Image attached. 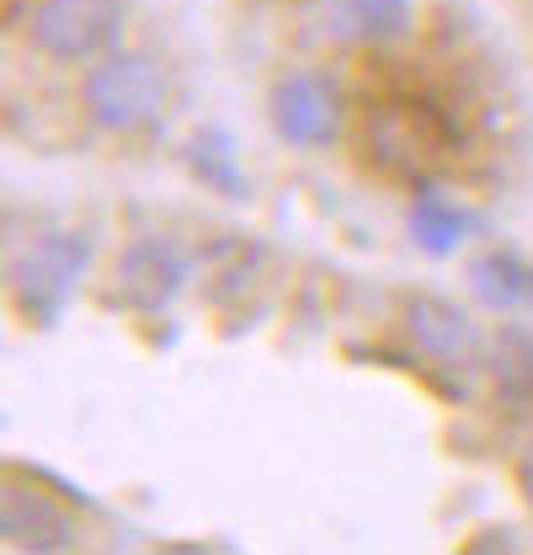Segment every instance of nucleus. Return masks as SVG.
Returning <instances> with one entry per match:
<instances>
[{
  "mask_svg": "<svg viewBox=\"0 0 533 555\" xmlns=\"http://www.w3.org/2000/svg\"><path fill=\"white\" fill-rule=\"evenodd\" d=\"M166 75L155 60L144 54H107L102 65L91 69L86 80V113L113 129V134H129V129H150L160 113H166Z\"/></svg>",
  "mask_w": 533,
  "mask_h": 555,
  "instance_id": "obj_2",
  "label": "nucleus"
},
{
  "mask_svg": "<svg viewBox=\"0 0 533 555\" xmlns=\"http://www.w3.org/2000/svg\"><path fill=\"white\" fill-rule=\"evenodd\" d=\"M443 144H448L443 118L421 102H385L363 124V155L400 182H421L443 160Z\"/></svg>",
  "mask_w": 533,
  "mask_h": 555,
  "instance_id": "obj_1",
  "label": "nucleus"
},
{
  "mask_svg": "<svg viewBox=\"0 0 533 555\" xmlns=\"http://www.w3.org/2000/svg\"><path fill=\"white\" fill-rule=\"evenodd\" d=\"M5 545H16V551H69L75 518L32 486H5Z\"/></svg>",
  "mask_w": 533,
  "mask_h": 555,
  "instance_id": "obj_8",
  "label": "nucleus"
},
{
  "mask_svg": "<svg viewBox=\"0 0 533 555\" xmlns=\"http://www.w3.org/2000/svg\"><path fill=\"white\" fill-rule=\"evenodd\" d=\"M405 16H411L405 0H341L336 5V33L363 38V43H385L405 27Z\"/></svg>",
  "mask_w": 533,
  "mask_h": 555,
  "instance_id": "obj_11",
  "label": "nucleus"
},
{
  "mask_svg": "<svg viewBox=\"0 0 533 555\" xmlns=\"http://www.w3.org/2000/svg\"><path fill=\"white\" fill-rule=\"evenodd\" d=\"M491 379L502 401L533 412V332H502V343L491 352Z\"/></svg>",
  "mask_w": 533,
  "mask_h": 555,
  "instance_id": "obj_10",
  "label": "nucleus"
},
{
  "mask_svg": "<svg viewBox=\"0 0 533 555\" xmlns=\"http://www.w3.org/2000/svg\"><path fill=\"white\" fill-rule=\"evenodd\" d=\"M86 262H91V246L69 230H54V235H38L16 268H11V288H16V305L32 315V321H54L69 305V294L80 288L86 278Z\"/></svg>",
  "mask_w": 533,
  "mask_h": 555,
  "instance_id": "obj_3",
  "label": "nucleus"
},
{
  "mask_svg": "<svg viewBox=\"0 0 533 555\" xmlns=\"http://www.w3.org/2000/svg\"><path fill=\"white\" fill-rule=\"evenodd\" d=\"M187 160H193V171H198L208 188H219V193H230V198H240V193H246L240 166L230 160V144H224L219 129H203V134L187 144Z\"/></svg>",
  "mask_w": 533,
  "mask_h": 555,
  "instance_id": "obj_13",
  "label": "nucleus"
},
{
  "mask_svg": "<svg viewBox=\"0 0 533 555\" xmlns=\"http://www.w3.org/2000/svg\"><path fill=\"white\" fill-rule=\"evenodd\" d=\"M341 118H347L341 91H336L326 75H288V80H277V91H272V124H277V134L288 139L294 150L336 144Z\"/></svg>",
  "mask_w": 533,
  "mask_h": 555,
  "instance_id": "obj_5",
  "label": "nucleus"
},
{
  "mask_svg": "<svg viewBox=\"0 0 533 555\" xmlns=\"http://www.w3.org/2000/svg\"><path fill=\"white\" fill-rule=\"evenodd\" d=\"M405 337H411V347H416L421 358H432L443 374L469 369V363L485 358L480 332L469 326L465 310H454L448 299H411V305H405Z\"/></svg>",
  "mask_w": 533,
  "mask_h": 555,
  "instance_id": "obj_6",
  "label": "nucleus"
},
{
  "mask_svg": "<svg viewBox=\"0 0 533 555\" xmlns=\"http://www.w3.org/2000/svg\"><path fill=\"white\" fill-rule=\"evenodd\" d=\"M474 230H480V219L465 214V208L443 204V198H421V204L411 208V241H416L421 251H432V257L459 251Z\"/></svg>",
  "mask_w": 533,
  "mask_h": 555,
  "instance_id": "obj_9",
  "label": "nucleus"
},
{
  "mask_svg": "<svg viewBox=\"0 0 533 555\" xmlns=\"http://www.w3.org/2000/svg\"><path fill=\"white\" fill-rule=\"evenodd\" d=\"M182 283H187V251L166 235L133 241L123 251V262H118V294L133 310H166Z\"/></svg>",
  "mask_w": 533,
  "mask_h": 555,
  "instance_id": "obj_7",
  "label": "nucleus"
},
{
  "mask_svg": "<svg viewBox=\"0 0 533 555\" xmlns=\"http://www.w3.org/2000/svg\"><path fill=\"white\" fill-rule=\"evenodd\" d=\"M474 288L491 305H533V268H523L518 257H480L474 262Z\"/></svg>",
  "mask_w": 533,
  "mask_h": 555,
  "instance_id": "obj_12",
  "label": "nucleus"
},
{
  "mask_svg": "<svg viewBox=\"0 0 533 555\" xmlns=\"http://www.w3.org/2000/svg\"><path fill=\"white\" fill-rule=\"evenodd\" d=\"M118 33H123L118 0H38V11H32V43L65 65L107 60Z\"/></svg>",
  "mask_w": 533,
  "mask_h": 555,
  "instance_id": "obj_4",
  "label": "nucleus"
},
{
  "mask_svg": "<svg viewBox=\"0 0 533 555\" xmlns=\"http://www.w3.org/2000/svg\"><path fill=\"white\" fill-rule=\"evenodd\" d=\"M523 491H529V502H533V460L523 465Z\"/></svg>",
  "mask_w": 533,
  "mask_h": 555,
  "instance_id": "obj_14",
  "label": "nucleus"
}]
</instances>
